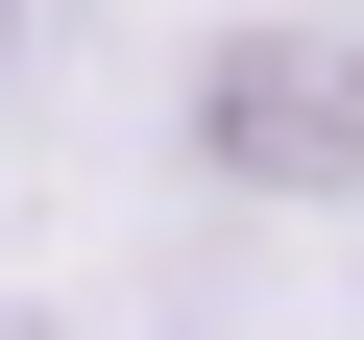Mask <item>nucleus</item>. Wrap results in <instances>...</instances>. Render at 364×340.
<instances>
[{
    "label": "nucleus",
    "instance_id": "obj_2",
    "mask_svg": "<svg viewBox=\"0 0 364 340\" xmlns=\"http://www.w3.org/2000/svg\"><path fill=\"white\" fill-rule=\"evenodd\" d=\"M0 73H25V0H0Z\"/></svg>",
    "mask_w": 364,
    "mask_h": 340
},
{
    "label": "nucleus",
    "instance_id": "obj_1",
    "mask_svg": "<svg viewBox=\"0 0 364 340\" xmlns=\"http://www.w3.org/2000/svg\"><path fill=\"white\" fill-rule=\"evenodd\" d=\"M170 170L243 195V219H340L364 195V25H316V0L219 25L195 73H170Z\"/></svg>",
    "mask_w": 364,
    "mask_h": 340
}]
</instances>
